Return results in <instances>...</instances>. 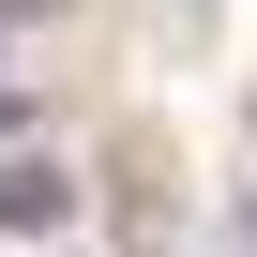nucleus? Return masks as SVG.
Masks as SVG:
<instances>
[{"label":"nucleus","instance_id":"1","mask_svg":"<svg viewBox=\"0 0 257 257\" xmlns=\"http://www.w3.org/2000/svg\"><path fill=\"white\" fill-rule=\"evenodd\" d=\"M61 212H76V167H61V152H0V227H16V242H46Z\"/></svg>","mask_w":257,"mask_h":257},{"label":"nucleus","instance_id":"2","mask_svg":"<svg viewBox=\"0 0 257 257\" xmlns=\"http://www.w3.org/2000/svg\"><path fill=\"white\" fill-rule=\"evenodd\" d=\"M31 16H61V0H0V31H31Z\"/></svg>","mask_w":257,"mask_h":257},{"label":"nucleus","instance_id":"4","mask_svg":"<svg viewBox=\"0 0 257 257\" xmlns=\"http://www.w3.org/2000/svg\"><path fill=\"white\" fill-rule=\"evenodd\" d=\"M0 106H16V91H0Z\"/></svg>","mask_w":257,"mask_h":257},{"label":"nucleus","instance_id":"3","mask_svg":"<svg viewBox=\"0 0 257 257\" xmlns=\"http://www.w3.org/2000/svg\"><path fill=\"white\" fill-rule=\"evenodd\" d=\"M242 242H257V197H242Z\"/></svg>","mask_w":257,"mask_h":257}]
</instances>
